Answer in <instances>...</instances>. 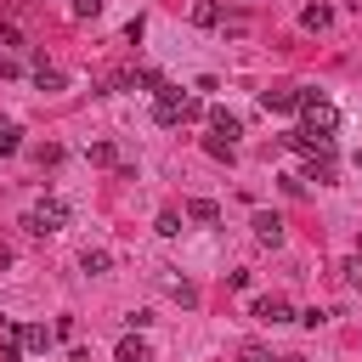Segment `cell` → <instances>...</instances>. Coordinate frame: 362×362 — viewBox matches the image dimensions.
<instances>
[{"instance_id":"obj_1","label":"cell","mask_w":362,"mask_h":362,"mask_svg":"<svg viewBox=\"0 0 362 362\" xmlns=\"http://www.w3.org/2000/svg\"><path fill=\"white\" fill-rule=\"evenodd\" d=\"M62 226H68V204H62L57 192H45V198L23 215V232H28V238H51V232H62Z\"/></svg>"},{"instance_id":"obj_2","label":"cell","mask_w":362,"mask_h":362,"mask_svg":"<svg viewBox=\"0 0 362 362\" xmlns=\"http://www.w3.org/2000/svg\"><path fill=\"white\" fill-rule=\"evenodd\" d=\"M294 113L305 119L311 136H334V130H339V107H334L328 96H317V90H300V107H294Z\"/></svg>"},{"instance_id":"obj_3","label":"cell","mask_w":362,"mask_h":362,"mask_svg":"<svg viewBox=\"0 0 362 362\" xmlns=\"http://www.w3.org/2000/svg\"><path fill=\"white\" fill-rule=\"evenodd\" d=\"M181 102H187V96H181V85H164V90H158V102H153V119H158V124H181Z\"/></svg>"},{"instance_id":"obj_4","label":"cell","mask_w":362,"mask_h":362,"mask_svg":"<svg viewBox=\"0 0 362 362\" xmlns=\"http://www.w3.org/2000/svg\"><path fill=\"white\" fill-rule=\"evenodd\" d=\"M249 317H260V322H272V328H277V322H288L294 311H288V300H283V294H260V300L249 305Z\"/></svg>"},{"instance_id":"obj_5","label":"cell","mask_w":362,"mask_h":362,"mask_svg":"<svg viewBox=\"0 0 362 362\" xmlns=\"http://www.w3.org/2000/svg\"><path fill=\"white\" fill-rule=\"evenodd\" d=\"M249 226H255V238H260L266 249H277V243H283V215H272V209H255V221H249Z\"/></svg>"},{"instance_id":"obj_6","label":"cell","mask_w":362,"mask_h":362,"mask_svg":"<svg viewBox=\"0 0 362 362\" xmlns=\"http://www.w3.org/2000/svg\"><path fill=\"white\" fill-rule=\"evenodd\" d=\"M260 107L266 113H294L300 107V90H260Z\"/></svg>"},{"instance_id":"obj_7","label":"cell","mask_w":362,"mask_h":362,"mask_svg":"<svg viewBox=\"0 0 362 362\" xmlns=\"http://www.w3.org/2000/svg\"><path fill=\"white\" fill-rule=\"evenodd\" d=\"M187 221H192V226H215V221H221V204H215V198H192V204H187Z\"/></svg>"},{"instance_id":"obj_8","label":"cell","mask_w":362,"mask_h":362,"mask_svg":"<svg viewBox=\"0 0 362 362\" xmlns=\"http://www.w3.org/2000/svg\"><path fill=\"white\" fill-rule=\"evenodd\" d=\"M300 23H305L311 34H322V28H334V6H322V0H317V6H305V11H300Z\"/></svg>"},{"instance_id":"obj_9","label":"cell","mask_w":362,"mask_h":362,"mask_svg":"<svg viewBox=\"0 0 362 362\" xmlns=\"http://www.w3.org/2000/svg\"><path fill=\"white\" fill-rule=\"evenodd\" d=\"M209 124H215V136H226V141H238V136H243L238 113H226V107H209Z\"/></svg>"},{"instance_id":"obj_10","label":"cell","mask_w":362,"mask_h":362,"mask_svg":"<svg viewBox=\"0 0 362 362\" xmlns=\"http://www.w3.org/2000/svg\"><path fill=\"white\" fill-rule=\"evenodd\" d=\"M119 362H153L147 339H141V334H124V339H119Z\"/></svg>"},{"instance_id":"obj_11","label":"cell","mask_w":362,"mask_h":362,"mask_svg":"<svg viewBox=\"0 0 362 362\" xmlns=\"http://www.w3.org/2000/svg\"><path fill=\"white\" fill-rule=\"evenodd\" d=\"M34 85H40V90H62V85H68V74H62V68H51V62H34Z\"/></svg>"},{"instance_id":"obj_12","label":"cell","mask_w":362,"mask_h":362,"mask_svg":"<svg viewBox=\"0 0 362 362\" xmlns=\"http://www.w3.org/2000/svg\"><path fill=\"white\" fill-rule=\"evenodd\" d=\"M107 266H113V255H107V249H85V255H79V272H85V277H102Z\"/></svg>"},{"instance_id":"obj_13","label":"cell","mask_w":362,"mask_h":362,"mask_svg":"<svg viewBox=\"0 0 362 362\" xmlns=\"http://www.w3.org/2000/svg\"><path fill=\"white\" fill-rule=\"evenodd\" d=\"M192 23L198 28H221V6L215 0H192Z\"/></svg>"},{"instance_id":"obj_14","label":"cell","mask_w":362,"mask_h":362,"mask_svg":"<svg viewBox=\"0 0 362 362\" xmlns=\"http://www.w3.org/2000/svg\"><path fill=\"white\" fill-rule=\"evenodd\" d=\"M204 153L221 158V164H232V158H238V141H226V136H204Z\"/></svg>"},{"instance_id":"obj_15","label":"cell","mask_w":362,"mask_h":362,"mask_svg":"<svg viewBox=\"0 0 362 362\" xmlns=\"http://www.w3.org/2000/svg\"><path fill=\"white\" fill-rule=\"evenodd\" d=\"M164 294H170V300H181V305H198V288H192L187 277H164Z\"/></svg>"},{"instance_id":"obj_16","label":"cell","mask_w":362,"mask_h":362,"mask_svg":"<svg viewBox=\"0 0 362 362\" xmlns=\"http://www.w3.org/2000/svg\"><path fill=\"white\" fill-rule=\"evenodd\" d=\"M85 158H90V164H119V147H113V141H90Z\"/></svg>"},{"instance_id":"obj_17","label":"cell","mask_w":362,"mask_h":362,"mask_svg":"<svg viewBox=\"0 0 362 362\" xmlns=\"http://www.w3.org/2000/svg\"><path fill=\"white\" fill-rule=\"evenodd\" d=\"M51 339H57V334H51V328H40V322H34V328H23V345H28V351H51Z\"/></svg>"},{"instance_id":"obj_18","label":"cell","mask_w":362,"mask_h":362,"mask_svg":"<svg viewBox=\"0 0 362 362\" xmlns=\"http://www.w3.org/2000/svg\"><path fill=\"white\" fill-rule=\"evenodd\" d=\"M238 362H272V351H266L260 339H243V345H238Z\"/></svg>"},{"instance_id":"obj_19","label":"cell","mask_w":362,"mask_h":362,"mask_svg":"<svg viewBox=\"0 0 362 362\" xmlns=\"http://www.w3.org/2000/svg\"><path fill=\"white\" fill-rule=\"evenodd\" d=\"M17 147H23V130L11 119H0V153H17Z\"/></svg>"},{"instance_id":"obj_20","label":"cell","mask_w":362,"mask_h":362,"mask_svg":"<svg viewBox=\"0 0 362 362\" xmlns=\"http://www.w3.org/2000/svg\"><path fill=\"white\" fill-rule=\"evenodd\" d=\"M136 90H164V74L158 68H136Z\"/></svg>"},{"instance_id":"obj_21","label":"cell","mask_w":362,"mask_h":362,"mask_svg":"<svg viewBox=\"0 0 362 362\" xmlns=\"http://www.w3.org/2000/svg\"><path fill=\"white\" fill-rule=\"evenodd\" d=\"M305 181H334V158H311L305 164Z\"/></svg>"},{"instance_id":"obj_22","label":"cell","mask_w":362,"mask_h":362,"mask_svg":"<svg viewBox=\"0 0 362 362\" xmlns=\"http://www.w3.org/2000/svg\"><path fill=\"white\" fill-rule=\"evenodd\" d=\"M153 226H158V238H175V232H181V215H175V209H158Z\"/></svg>"},{"instance_id":"obj_23","label":"cell","mask_w":362,"mask_h":362,"mask_svg":"<svg viewBox=\"0 0 362 362\" xmlns=\"http://www.w3.org/2000/svg\"><path fill=\"white\" fill-rule=\"evenodd\" d=\"M345 283H351V288H356V294H362V260H356V255H351V260H345Z\"/></svg>"},{"instance_id":"obj_24","label":"cell","mask_w":362,"mask_h":362,"mask_svg":"<svg viewBox=\"0 0 362 362\" xmlns=\"http://www.w3.org/2000/svg\"><path fill=\"white\" fill-rule=\"evenodd\" d=\"M0 45H23V28L17 23H0Z\"/></svg>"},{"instance_id":"obj_25","label":"cell","mask_w":362,"mask_h":362,"mask_svg":"<svg viewBox=\"0 0 362 362\" xmlns=\"http://www.w3.org/2000/svg\"><path fill=\"white\" fill-rule=\"evenodd\" d=\"M102 11V0H74V17H96Z\"/></svg>"},{"instance_id":"obj_26","label":"cell","mask_w":362,"mask_h":362,"mask_svg":"<svg viewBox=\"0 0 362 362\" xmlns=\"http://www.w3.org/2000/svg\"><path fill=\"white\" fill-rule=\"evenodd\" d=\"M6 266H11V249H6V243H0V272H6Z\"/></svg>"},{"instance_id":"obj_27","label":"cell","mask_w":362,"mask_h":362,"mask_svg":"<svg viewBox=\"0 0 362 362\" xmlns=\"http://www.w3.org/2000/svg\"><path fill=\"white\" fill-rule=\"evenodd\" d=\"M74 362H90V351H74Z\"/></svg>"},{"instance_id":"obj_28","label":"cell","mask_w":362,"mask_h":362,"mask_svg":"<svg viewBox=\"0 0 362 362\" xmlns=\"http://www.w3.org/2000/svg\"><path fill=\"white\" fill-rule=\"evenodd\" d=\"M283 362H305V356H283Z\"/></svg>"}]
</instances>
